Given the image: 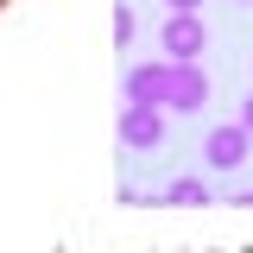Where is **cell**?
Masks as SVG:
<instances>
[{
  "instance_id": "obj_2",
  "label": "cell",
  "mask_w": 253,
  "mask_h": 253,
  "mask_svg": "<svg viewBox=\"0 0 253 253\" xmlns=\"http://www.w3.org/2000/svg\"><path fill=\"white\" fill-rule=\"evenodd\" d=\"M121 146H133V152H158L165 146V108L158 101H126L121 108Z\"/></svg>"
},
{
  "instance_id": "obj_7",
  "label": "cell",
  "mask_w": 253,
  "mask_h": 253,
  "mask_svg": "<svg viewBox=\"0 0 253 253\" xmlns=\"http://www.w3.org/2000/svg\"><path fill=\"white\" fill-rule=\"evenodd\" d=\"M133 32H139L133 6H114V44H133Z\"/></svg>"
},
{
  "instance_id": "obj_4",
  "label": "cell",
  "mask_w": 253,
  "mask_h": 253,
  "mask_svg": "<svg viewBox=\"0 0 253 253\" xmlns=\"http://www.w3.org/2000/svg\"><path fill=\"white\" fill-rule=\"evenodd\" d=\"M203 101H209V70H203V63H171L165 108H177V114H203Z\"/></svg>"
},
{
  "instance_id": "obj_3",
  "label": "cell",
  "mask_w": 253,
  "mask_h": 253,
  "mask_svg": "<svg viewBox=\"0 0 253 253\" xmlns=\"http://www.w3.org/2000/svg\"><path fill=\"white\" fill-rule=\"evenodd\" d=\"M253 152V133L241 121H228V126H209V139H203V158H209V171H241Z\"/></svg>"
},
{
  "instance_id": "obj_5",
  "label": "cell",
  "mask_w": 253,
  "mask_h": 253,
  "mask_svg": "<svg viewBox=\"0 0 253 253\" xmlns=\"http://www.w3.org/2000/svg\"><path fill=\"white\" fill-rule=\"evenodd\" d=\"M126 101H158L165 108V89H171V57H152V63H133L126 70Z\"/></svg>"
},
{
  "instance_id": "obj_1",
  "label": "cell",
  "mask_w": 253,
  "mask_h": 253,
  "mask_svg": "<svg viewBox=\"0 0 253 253\" xmlns=\"http://www.w3.org/2000/svg\"><path fill=\"white\" fill-rule=\"evenodd\" d=\"M158 51H165L171 63H203V51H209L203 13H171V19L158 26Z\"/></svg>"
},
{
  "instance_id": "obj_10",
  "label": "cell",
  "mask_w": 253,
  "mask_h": 253,
  "mask_svg": "<svg viewBox=\"0 0 253 253\" xmlns=\"http://www.w3.org/2000/svg\"><path fill=\"white\" fill-rule=\"evenodd\" d=\"M241 6H253V0H241Z\"/></svg>"
},
{
  "instance_id": "obj_6",
  "label": "cell",
  "mask_w": 253,
  "mask_h": 253,
  "mask_svg": "<svg viewBox=\"0 0 253 253\" xmlns=\"http://www.w3.org/2000/svg\"><path fill=\"white\" fill-rule=\"evenodd\" d=\"M158 203H171V209H203V203H215V190L203 184V177H171Z\"/></svg>"
},
{
  "instance_id": "obj_9",
  "label": "cell",
  "mask_w": 253,
  "mask_h": 253,
  "mask_svg": "<svg viewBox=\"0 0 253 253\" xmlns=\"http://www.w3.org/2000/svg\"><path fill=\"white\" fill-rule=\"evenodd\" d=\"M241 126H247V133H253V95H247V101H241Z\"/></svg>"
},
{
  "instance_id": "obj_8",
  "label": "cell",
  "mask_w": 253,
  "mask_h": 253,
  "mask_svg": "<svg viewBox=\"0 0 253 253\" xmlns=\"http://www.w3.org/2000/svg\"><path fill=\"white\" fill-rule=\"evenodd\" d=\"M171 13H203V0H165Z\"/></svg>"
}]
</instances>
